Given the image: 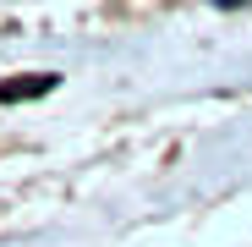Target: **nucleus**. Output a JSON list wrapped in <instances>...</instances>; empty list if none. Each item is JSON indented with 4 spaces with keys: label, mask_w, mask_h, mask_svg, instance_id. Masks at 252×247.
<instances>
[{
    "label": "nucleus",
    "mask_w": 252,
    "mask_h": 247,
    "mask_svg": "<svg viewBox=\"0 0 252 247\" xmlns=\"http://www.w3.org/2000/svg\"><path fill=\"white\" fill-rule=\"evenodd\" d=\"M50 88H55V71H38V77H11V82H0V105L38 99V94H50Z\"/></svg>",
    "instance_id": "f257e3e1"
}]
</instances>
